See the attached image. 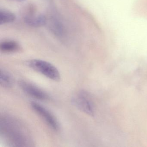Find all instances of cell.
I'll list each match as a JSON object with an SVG mask.
<instances>
[{
    "instance_id": "obj_1",
    "label": "cell",
    "mask_w": 147,
    "mask_h": 147,
    "mask_svg": "<svg viewBox=\"0 0 147 147\" xmlns=\"http://www.w3.org/2000/svg\"><path fill=\"white\" fill-rule=\"evenodd\" d=\"M0 135L2 142L8 147H30L33 141L30 132L23 123L8 115L0 118Z\"/></svg>"
},
{
    "instance_id": "obj_2",
    "label": "cell",
    "mask_w": 147,
    "mask_h": 147,
    "mask_svg": "<svg viewBox=\"0 0 147 147\" xmlns=\"http://www.w3.org/2000/svg\"><path fill=\"white\" fill-rule=\"evenodd\" d=\"M27 65L34 71L55 81H59L61 74L58 69L50 63L39 59H32L27 62Z\"/></svg>"
},
{
    "instance_id": "obj_3",
    "label": "cell",
    "mask_w": 147,
    "mask_h": 147,
    "mask_svg": "<svg viewBox=\"0 0 147 147\" xmlns=\"http://www.w3.org/2000/svg\"><path fill=\"white\" fill-rule=\"evenodd\" d=\"M71 102L77 109L88 116H94V106L88 92L81 90L76 92L71 98Z\"/></svg>"
},
{
    "instance_id": "obj_4",
    "label": "cell",
    "mask_w": 147,
    "mask_h": 147,
    "mask_svg": "<svg viewBox=\"0 0 147 147\" xmlns=\"http://www.w3.org/2000/svg\"><path fill=\"white\" fill-rule=\"evenodd\" d=\"M30 106L32 110L42 119L49 127L55 131L60 130L61 126L59 122L50 111L39 103L34 101L30 103Z\"/></svg>"
},
{
    "instance_id": "obj_5",
    "label": "cell",
    "mask_w": 147,
    "mask_h": 147,
    "mask_svg": "<svg viewBox=\"0 0 147 147\" xmlns=\"http://www.w3.org/2000/svg\"><path fill=\"white\" fill-rule=\"evenodd\" d=\"M18 84L21 89L32 98L43 101L50 99V96L45 91L29 82L20 80L19 81Z\"/></svg>"
},
{
    "instance_id": "obj_6",
    "label": "cell",
    "mask_w": 147,
    "mask_h": 147,
    "mask_svg": "<svg viewBox=\"0 0 147 147\" xmlns=\"http://www.w3.org/2000/svg\"><path fill=\"white\" fill-rule=\"evenodd\" d=\"M26 23L31 26L38 27L42 26L46 24L47 19L45 16L42 14L30 15L25 18Z\"/></svg>"
},
{
    "instance_id": "obj_7",
    "label": "cell",
    "mask_w": 147,
    "mask_h": 147,
    "mask_svg": "<svg viewBox=\"0 0 147 147\" xmlns=\"http://www.w3.org/2000/svg\"><path fill=\"white\" fill-rule=\"evenodd\" d=\"M14 80L12 76L9 72L4 69H0V85L5 88H11L13 86Z\"/></svg>"
},
{
    "instance_id": "obj_8",
    "label": "cell",
    "mask_w": 147,
    "mask_h": 147,
    "mask_svg": "<svg viewBox=\"0 0 147 147\" xmlns=\"http://www.w3.org/2000/svg\"><path fill=\"white\" fill-rule=\"evenodd\" d=\"M20 45L14 41L8 40L2 42L0 45V50L3 53H12L18 51Z\"/></svg>"
},
{
    "instance_id": "obj_9",
    "label": "cell",
    "mask_w": 147,
    "mask_h": 147,
    "mask_svg": "<svg viewBox=\"0 0 147 147\" xmlns=\"http://www.w3.org/2000/svg\"><path fill=\"white\" fill-rule=\"evenodd\" d=\"M16 16L11 12L5 9L0 10V24L1 25L12 23L15 21Z\"/></svg>"
},
{
    "instance_id": "obj_10",
    "label": "cell",
    "mask_w": 147,
    "mask_h": 147,
    "mask_svg": "<svg viewBox=\"0 0 147 147\" xmlns=\"http://www.w3.org/2000/svg\"><path fill=\"white\" fill-rule=\"evenodd\" d=\"M14 1H18V2H22V1H25L26 0H13Z\"/></svg>"
}]
</instances>
